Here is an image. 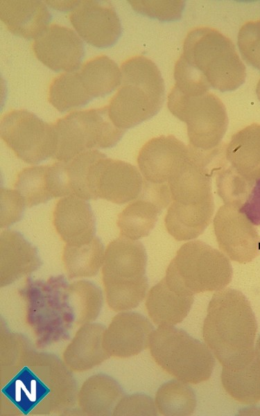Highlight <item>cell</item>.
Masks as SVG:
<instances>
[{
    "label": "cell",
    "mask_w": 260,
    "mask_h": 416,
    "mask_svg": "<svg viewBox=\"0 0 260 416\" xmlns=\"http://www.w3.org/2000/svg\"><path fill=\"white\" fill-rule=\"evenodd\" d=\"M168 107L186 123L191 147L209 152L219 146L227 129L228 117L217 96L209 92H184L173 87L168 96Z\"/></svg>",
    "instance_id": "52a82bcc"
},
{
    "label": "cell",
    "mask_w": 260,
    "mask_h": 416,
    "mask_svg": "<svg viewBox=\"0 0 260 416\" xmlns=\"http://www.w3.org/2000/svg\"><path fill=\"white\" fill-rule=\"evenodd\" d=\"M79 1H46V3L51 7L60 10H73Z\"/></svg>",
    "instance_id": "836d02e7"
},
{
    "label": "cell",
    "mask_w": 260,
    "mask_h": 416,
    "mask_svg": "<svg viewBox=\"0 0 260 416\" xmlns=\"http://www.w3.org/2000/svg\"><path fill=\"white\" fill-rule=\"evenodd\" d=\"M147 255L144 245L120 236L107 246L103 275L106 287L116 297L119 309L137 306L145 296Z\"/></svg>",
    "instance_id": "ba28073f"
},
{
    "label": "cell",
    "mask_w": 260,
    "mask_h": 416,
    "mask_svg": "<svg viewBox=\"0 0 260 416\" xmlns=\"http://www.w3.org/2000/svg\"><path fill=\"white\" fill-rule=\"evenodd\" d=\"M53 220L57 233L67 245H84L95 237L96 220L92 207L75 196L58 201Z\"/></svg>",
    "instance_id": "e0dca14e"
},
{
    "label": "cell",
    "mask_w": 260,
    "mask_h": 416,
    "mask_svg": "<svg viewBox=\"0 0 260 416\" xmlns=\"http://www.w3.org/2000/svg\"><path fill=\"white\" fill-rule=\"evenodd\" d=\"M103 154L97 150H91L64 162L71 195L85 200H90L87 184L89 168Z\"/></svg>",
    "instance_id": "f1b7e54d"
},
{
    "label": "cell",
    "mask_w": 260,
    "mask_h": 416,
    "mask_svg": "<svg viewBox=\"0 0 260 416\" xmlns=\"http://www.w3.org/2000/svg\"><path fill=\"white\" fill-rule=\"evenodd\" d=\"M119 214L117 226L120 236L132 241L147 236L153 229L162 208L155 202L139 196Z\"/></svg>",
    "instance_id": "cb8c5ba5"
},
{
    "label": "cell",
    "mask_w": 260,
    "mask_h": 416,
    "mask_svg": "<svg viewBox=\"0 0 260 416\" xmlns=\"http://www.w3.org/2000/svg\"><path fill=\"white\" fill-rule=\"evenodd\" d=\"M239 209L231 204L222 205L214 218V229L220 251L233 261L247 263L260 253V236Z\"/></svg>",
    "instance_id": "7c38bea8"
},
{
    "label": "cell",
    "mask_w": 260,
    "mask_h": 416,
    "mask_svg": "<svg viewBox=\"0 0 260 416\" xmlns=\"http://www.w3.org/2000/svg\"><path fill=\"white\" fill-rule=\"evenodd\" d=\"M15 187L27 207L71 195L65 164L62 162L24 168L17 174Z\"/></svg>",
    "instance_id": "2e32d148"
},
{
    "label": "cell",
    "mask_w": 260,
    "mask_h": 416,
    "mask_svg": "<svg viewBox=\"0 0 260 416\" xmlns=\"http://www.w3.org/2000/svg\"><path fill=\"white\" fill-rule=\"evenodd\" d=\"M121 83L107 105L110 119L125 131L155 116L165 99L161 72L150 59L137 55L121 66Z\"/></svg>",
    "instance_id": "3957f363"
},
{
    "label": "cell",
    "mask_w": 260,
    "mask_h": 416,
    "mask_svg": "<svg viewBox=\"0 0 260 416\" xmlns=\"http://www.w3.org/2000/svg\"><path fill=\"white\" fill-rule=\"evenodd\" d=\"M62 260L71 277L92 276L96 274L104 260V246L96 236L84 245H65Z\"/></svg>",
    "instance_id": "4316f807"
},
{
    "label": "cell",
    "mask_w": 260,
    "mask_h": 416,
    "mask_svg": "<svg viewBox=\"0 0 260 416\" xmlns=\"http://www.w3.org/2000/svg\"><path fill=\"white\" fill-rule=\"evenodd\" d=\"M134 10L141 15L160 21L179 19L184 10L183 1H146L129 0Z\"/></svg>",
    "instance_id": "f546056e"
},
{
    "label": "cell",
    "mask_w": 260,
    "mask_h": 416,
    "mask_svg": "<svg viewBox=\"0 0 260 416\" xmlns=\"http://www.w3.org/2000/svg\"><path fill=\"white\" fill-rule=\"evenodd\" d=\"M0 17L14 35L35 39L48 26L51 15L40 1L1 0Z\"/></svg>",
    "instance_id": "d6986e66"
},
{
    "label": "cell",
    "mask_w": 260,
    "mask_h": 416,
    "mask_svg": "<svg viewBox=\"0 0 260 416\" xmlns=\"http://www.w3.org/2000/svg\"><path fill=\"white\" fill-rule=\"evenodd\" d=\"M78 72L92 99L105 96L121 83V69L114 60L105 55L89 60Z\"/></svg>",
    "instance_id": "603a6c76"
},
{
    "label": "cell",
    "mask_w": 260,
    "mask_h": 416,
    "mask_svg": "<svg viewBox=\"0 0 260 416\" xmlns=\"http://www.w3.org/2000/svg\"><path fill=\"white\" fill-rule=\"evenodd\" d=\"M239 209L253 225H260V179L256 182Z\"/></svg>",
    "instance_id": "d6a6232c"
},
{
    "label": "cell",
    "mask_w": 260,
    "mask_h": 416,
    "mask_svg": "<svg viewBox=\"0 0 260 416\" xmlns=\"http://www.w3.org/2000/svg\"><path fill=\"white\" fill-rule=\"evenodd\" d=\"M257 330L250 304L241 291L225 288L213 295L204 321L202 336L223 367H238L255 356Z\"/></svg>",
    "instance_id": "7a4b0ae2"
},
{
    "label": "cell",
    "mask_w": 260,
    "mask_h": 416,
    "mask_svg": "<svg viewBox=\"0 0 260 416\" xmlns=\"http://www.w3.org/2000/svg\"><path fill=\"white\" fill-rule=\"evenodd\" d=\"M116 349L121 356L139 354L150 341L153 327L143 315L125 313L119 315L115 324Z\"/></svg>",
    "instance_id": "d4e9b609"
},
{
    "label": "cell",
    "mask_w": 260,
    "mask_h": 416,
    "mask_svg": "<svg viewBox=\"0 0 260 416\" xmlns=\"http://www.w3.org/2000/svg\"><path fill=\"white\" fill-rule=\"evenodd\" d=\"M151 354L167 373L187 383L208 380L215 365L209 347L173 326H160L150 338Z\"/></svg>",
    "instance_id": "8992f818"
},
{
    "label": "cell",
    "mask_w": 260,
    "mask_h": 416,
    "mask_svg": "<svg viewBox=\"0 0 260 416\" xmlns=\"http://www.w3.org/2000/svg\"><path fill=\"white\" fill-rule=\"evenodd\" d=\"M245 67L232 41L216 29L198 27L188 33L174 68L175 87L206 92H231L245 80Z\"/></svg>",
    "instance_id": "6da1fadb"
},
{
    "label": "cell",
    "mask_w": 260,
    "mask_h": 416,
    "mask_svg": "<svg viewBox=\"0 0 260 416\" xmlns=\"http://www.w3.org/2000/svg\"><path fill=\"white\" fill-rule=\"evenodd\" d=\"M2 392L17 408L26 414L51 393V388L33 370L24 367L3 388Z\"/></svg>",
    "instance_id": "7402d4cb"
},
{
    "label": "cell",
    "mask_w": 260,
    "mask_h": 416,
    "mask_svg": "<svg viewBox=\"0 0 260 416\" xmlns=\"http://www.w3.org/2000/svg\"><path fill=\"white\" fill-rule=\"evenodd\" d=\"M193 295L182 293L166 283L164 278L149 291L146 307L150 317L160 326H174L188 315Z\"/></svg>",
    "instance_id": "ffe728a7"
},
{
    "label": "cell",
    "mask_w": 260,
    "mask_h": 416,
    "mask_svg": "<svg viewBox=\"0 0 260 416\" xmlns=\"http://www.w3.org/2000/svg\"><path fill=\"white\" fill-rule=\"evenodd\" d=\"M26 203L17 190L1 188V228L7 227L19 221Z\"/></svg>",
    "instance_id": "1f68e13d"
},
{
    "label": "cell",
    "mask_w": 260,
    "mask_h": 416,
    "mask_svg": "<svg viewBox=\"0 0 260 416\" xmlns=\"http://www.w3.org/2000/svg\"><path fill=\"white\" fill-rule=\"evenodd\" d=\"M214 175L224 203L241 208L260 179V124L252 123L232 135L223 146Z\"/></svg>",
    "instance_id": "5b68a950"
},
{
    "label": "cell",
    "mask_w": 260,
    "mask_h": 416,
    "mask_svg": "<svg viewBox=\"0 0 260 416\" xmlns=\"http://www.w3.org/2000/svg\"><path fill=\"white\" fill-rule=\"evenodd\" d=\"M55 125L57 148L53 158L62 162L88 150L113 147L125 132L113 124L107 106L73 112Z\"/></svg>",
    "instance_id": "9c48e42d"
},
{
    "label": "cell",
    "mask_w": 260,
    "mask_h": 416,
    "mask_svg": "<svg viewBox=\"0 0 260 416\" xmlns=\"http://www.w3.org/2000/svg\"><path fill=\"white\" fill-rule=\"evenodd\" d=\"M256 93H257L259 100L260 101V79L258 81L257 85Z\"/></svg>",
    "instance_id": "d590c367"
},
{
    "label": "cell",
    "mask_w": 260,
    "mask_h": 416,
    "mask_svg": "<svg viewBox=\"0 0 260 416\" xmlns=\"http://www.w3.org/2000/svg\"><path fill=\"white\" fill-rule=\"evenodd\" d=\"M155 402L164 415H190L196 405V395L187 383L171 380L163 384L157 390Z\"/></svg>",
    "instance_id": "83f0119b"
},
{
    "label": "cell",
    "mask_w": 260,
    "mask_h": 416,
    "mask_svg": "<svg viewBox=\"0 0 260 416\" xmlns=\"http://www.w3.org/2000/svg\"><path fill=\"white\" fill-rule=\"evenodd\" d=\"M144 179L130 163L107 158L105 154L90 166L87 189L90 200L102 198L121 205L138 198Z\"/></svg>",
    "instance_id": "8fae6325"
},
{
    "label": "cell",
    "mask_w": 260,
    "mask_h": 416,
    "mask_svg": "<svg viewBox=\"0 0 260 416\" xmlns=\"http://www.w3.org/2000/svg\"><path fill=\"white\" fill-rule=\"evenodd\" d=\"M232 268L221 251L200 240L184 243L169 263L166 283L184 294L218 291L231 281Z\"/></svg>",
    "instance_id": "277c9868"
},
{
    "label": "cell",
    "mask_w": 260,
    "mask_h": 416,
    "mask_svg": "<svg viewBox=\"0 0 260 416\" xmlns=\"http://www.w3.org/2000/svg\"><path fill=\"white\" fill-rule=\"evenodd\" d=\"M1 139L24 162L35 164L53 157L57 148L55 124L26 110H12L1 118Z\"/></svg>",
    "instance_id": "30bf717a"
},
{
    "label": "cell",
    "mask_w": 260,
    "mask_h": 416,
    "mask_svg": "<svg viewBox=\"0 0 260 416\" xmlns=\"http://www.w3.org/2000/svg\"><path fill=\"white\" fill-rule=\"evenodd\" d=\"M33 50L45 66L65 72L77 70L85 53L79 35L72 29L58 24L48 26L34 40Z\"/></svg>",
    "instance_id": "9a60e30c"
},
{
    "label": "cell",
    "mask_w": 260,
    "mask_h": 416,
    "mask_svg": "<svg viewBox=\"0 0 260 416\" xmlns=\"http://www.w3.org/2000/svg\"><path fill=\"white\" fill-rule=\"evenodd\" d=\"M37 249L19 232H1L0 258L1 284H9L27 275L42 263Z\"/></svg>",
    "instance_id": "ac0fdd59"
},
{
    "label": "cell",
    "mask_w": 260,
    "mask_h": 416,
    "mask_svg": "<svg viewBox=\"0 0 260 416\" xmlns=\"http://www.w3.org/2000/svg\"><path fill=\"white\" fill-rule=\"evenodd\" d=\"M48 99L61 112L81 107L92 100L78 71L65 72L55 77L49 85Z\"/></svg>",
    "instance_id": "484cf974"
},
{
    "label": "cell",
    "mask_w": 260,
    "mask_h": 416,
    "mask_svg": "<svg viewBox=\"0 0 260 416\" xmlns=\"http://www.w3.org/2000/svg\"><path fill=\"white\" fill-rule=\"evenodd\" d=\"M192 147L173 135H162L148 141L139 150L137 164L147 182L166 185L173 173L189 158Z\"/></svg>",
    "instance_id": "5bb4252c"
},
{
    "label": "cell",
    "mask_w": 260,
    "mask_h": 416,
    "mask_svg": "<svg viewBox=\"0 0 260 416\" xmlns=\"http://www.w3.org/2000/svg\"><path fill=\"white\" fill-rule=\"evenodd\" d=\"M237 43L243 60L260 71V20L245 23L239 31Z\"/></svg>",
    "instance_id": "4dcf8cb0"
},
{
    "label": "cell",
    "mask_w": 260,
    "mask_h": 416,
    "mask_svg": "<svg viewBox=\"0 0 260 416\" xmlns=\"http://www.w3.org/2000/svg\"><path fill=\"white\" fill-rule=\"evenodd\" d=\"M221 382L227 393L243 404L260 401V361L255 356L236 368L223 367Z\"/></svg>",
    "instance_id": "44dd1931"
},
{
    "label": "cell",
    "mask_w": 260,
    "mask_h": 416,
    "mask_svg": "<svg viewBox=\"0 0 260 416\" xmlns=\"http://www.w3.org/2000/svg\"><path fill=\"white\" fill-rule=\"evenodd\" d=\"M69 17L78 35L97 48L112 46L121 34L119 17L107 1H79Z\"/></svg>",
    "instance_id": "4fadbf2b"
},
{
    "label": "cell",
    "mask_w": 260,
    "mask_h": 416,
    "mask_svg": "<svg viewBox=\"0 0 260 416\" xmlns=\"http://www.w3.org/2000/svg\"><path fill=\"white\" fill-rule=\"evenodd\" d=\"M254 352H255L256 356L260 361V336H259V338L257 340L256 345L254 347Z\"/></svg>",
    "instance_id": "e575fe53"
}]
</instances>
